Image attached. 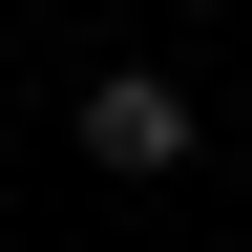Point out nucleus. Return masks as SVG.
<instances>
[{"instance_id":"obj_1","label":"nucleus","mask_w":252,"mask_h":252,"mask_svg":"<svg viewBox=\"0 0 252 252\" xmlns=\"http://www.w3.org/2000/svg\"><path fill=\"white\" fill-rule=\"evenodd\" d=\"M84 168H126V189L189 168V84H168V63H105V84H84Z\"/></svg>"}]
</instances>
